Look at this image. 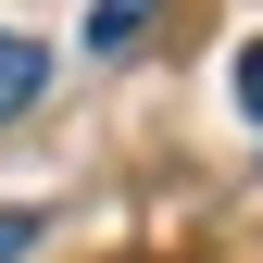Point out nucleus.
<instances>
[{
  "instance_id": "f257e3e1",
  "label": "nucleus",
  "mask_w": 263,
  "mask_h": 263,
  "mask_svg": "<svg viewBox=\"0 0 263 263\" xmlns=\"http://www.w3.org/2000/svg\"><path fill=\"white\" fill-rule=\"evenodd\" d=\"M38 88H50V50L25 38V25H0V125H13V113H38Z\"/></svg>"
},
{
  "instance_id": "f03ea898",
  "label": "nucleus",
  "mask_w": 263,
  "mask_h": 263,
  "mask_svg": "<svg viewBox=\"0 0 263 263\" xmlns=\"http://www.w3.org/2000/svg\"><path fill=\"white\" fill-rule=\"evenodd\" d=\"M163 0H88V50H138Z\"/></svg>"
},
{
  "instance_id": "7ed1b4c3",
  "label": "nucleus",
  "mask_w": 263,
  "mask_h": 263,
  "mask_svg": "<svg viewBox=\"0 0 263 263\" xmlns=\"http://www.w3.org/2000/svg\"><path fill=\"white\" fill-rule=\"evenodd\" d=\"M38 238H50L38 213H0V263H25V251H38Z\"/></svg>"
},
{
  "instance_id": "20e7f679",
  "label": "nucleus",
  "mask_w": 263,
  "mask_h": 263,
  "mask_svg": "<svg viewBox=\"0 0 263 263\" xmlns=\"http://www.w3.org/2000/svg\"><path fill=\"white\" fill-rule=\"evenodd\" d=\"M238 113H251V125H263V38H251V50H238Z\"/></svg>"
}]
</instances>
